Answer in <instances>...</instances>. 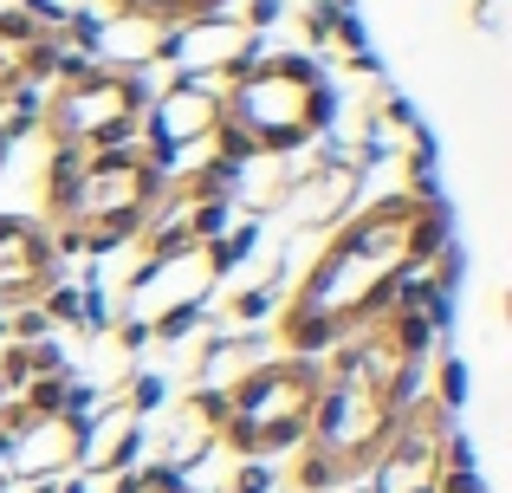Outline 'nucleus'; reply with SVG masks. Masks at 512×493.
I'll list each match as a JSON object with an SVG mask.
<instances>
[{
    "label": "nucleus",
    "mask_w": 512,
    "mask_h": 493,
    "mask_svg": "<svg viewBox=\"0 0 512 493\" xmlns=\"http://www.w3.org/2000/svg\"><path fill=\"white\" fill-rule=\"evenodd\" d=\"M422 208L428 202H415V195H383V202H370L363 215L338 221V241H331V253L299 286L292 312L325 318L338 338H350L363 318H376L383 292L396 286L402 273L422 266V253H415V221H422Z\"/></svg>",
    "instance_id": "nucleus-1"
},
{
    "label": "nucleus",
    "mask_w": 512,
    "mask_h": 493,
    "mask_svg": "<svg viewBox=\"0 0 512 493\" xmlns=\"http://www.w3.org/2000/svg\"><path fill=\"white\" fill-rule=\"evenodd\" d=\"M221 111L253 143V156H292L318 130H331L338 91L318 78V65L305 52H273V59L260 52L240 78L221 85Z\"/></svg>",
    "instance_id": "nucleus-2"
},
{
    "label": "nucleus",
    "mask_w": 512,
    "mask_h": 493,
    "mask_svg": "<svg viewBox=\"0 0 512 493\" xmlns=\"http://www.w3.org/2000/svg\"><path fill=\"white\" fill-rule=\"evenodd\" d=\"M163 195H169V176L137 143L130 150H98V156H85L72 189L46 208V228H72L85 241V253H111L130 234H143V221L156 215Z\"/></svg>",
    "instance_id": "nucleus-3"
},
{
    "label": "nucleus",
    "mask_w": 512,
    "mask_h": 493,
    "mask_svg": "<svg viewBox=\"0 0 512 493\" xmlns=\"http://www.w3.org/2000/svg\"><path fill=\"white\" fill-rule=\"evenodd\" d=\"M318 390H325V364L318 357H266L234 396H227V422L214 442L234 448L240 461H266L286 455V448H305V429H312Z\"/></svg>",
    "instance_id": "nucleus-4"
},
{
    "label": "nucleus",
    "mask_w": 512,
    "mask_h": 493,
    "mask_svg": "<svg viewBox=\"0 0 512 493\" xmlns=\"http://www.w3.org/2000/svg\"><path fill=\"white\" fill-rule=\"evenodd\" d=\"M143 111H150V78L143 72H117V65H91L85 78L59 85L46 98L39 130H52V143L72 150H130L143 137Z\"/></svg>",
    "instance_id": "nucleus-5"
},
{
    "label": "nucleus",
    "mask_w": 512,
    "mask_h": 493,
    "mask_svg": "<svg viewBox=\"0 0 512 493\" xmlns=\"http://www.w3.org/2000/svg\"><path fill=\"white\" fill-rule=\"evenodd\" d=\"M396 416L402 409L389 403V396H376L370 383H325V390H318V409H312V429H305V448L331 455L344 474L370 468L376 448L396 429Z\"/></svg>",
    "instance_id": "nucleus-6"
},
{
    "label": "nucleus",
    "mask_w": 512,
    "mask_h": 493,
    "mask_svg": "<svg viewBox=\"0 0 512 493\" xmlns=\"http://www.w3.org/2000/svg\"><path fill=\"white\" fill-rule=\"evenodd\" d=\"M156 59L182 65V78H208V85H227L240 78L253 59H260V33H253L240 13H201V20H182L156 39Z\"/></svg>",
    "instance_id": "nucleus-7"
},
{
    "label": "nucleus",
    "mask_w": 512,
    "mask_h": 493,
    "mask_svg": "<svg viewBox=\"0 0 512 493\" xmlns=\"http://www.w3.org/2000/svg\"><path fill=\"white\" fill-rule=\"evenodd\" d=\"M221 85H208V78H175L163 98H150V111H143V137L137 150L150 156L156 169H175V156L195 150V143H208L214 130H221Z\"/></svg>",
    "instance_id": "nucleus-8"
},
{
    "label": "nucleus",
    "mask_w": 512,
    "mask_h": 493,
    "mask_svg": "<svg viewBox=\"0 0 512 493\" xmlns=\"http://www.w3.org/2000/svg\"><path fill=\"white\" fill-rule=\"evenodd\" d=\"M357 195H363V163L344 150H325V156H305V169L292 176L286 189V215L299 221V228H338V221L357 215Z\"/></svg>",
    "instance_id": "nucleus-9"
},
{
    "label": "nucleus",
    "mask_w": 512,
    "mask_h": 493,
    "mask_svg": "<svg viewBox=\"0 0 512 493\" xmlns=\"http://www.w3.org/2000/svg\"><path fill=\"white\" fill-rule=\"evenodd\" d=\"M85 422L91 416H65V409H59V416H39V422H26V429H13L0 468H7L20 487H39V481L72 474L78 455H85Z\"/></svg>",
    "instance_id": "nucleus-10"
},
{
    "label": "nucleus",
    "mask_w": 512,
    "mask_h": 493,
    "mask_svg": "<svg viewBox=\"0 0 512 493\" xmlns=\"http://www.w3.org/2000/svg\"><path fill=\"white\" fill-rule=\"evenodd\" d=\"M46 286H59V253H52L46 221L0 215V305H26Z\"/></svg>",
    "instance_id": "nucleus-11"
},
{
    "label": "nucleus",
    "mask_w": 512,
    "mask_h": 493,
    "mask_svg": "<svg viewBox=\"0 0 512 493\" xmlns=\"http://www.w3.org/2000/svg\"><path fill=\"white\" fill-rule=\"evenodd\" d=\"M143 461V416H130L124 403H111L104 416L85 422V455L78 468L98 481V474H117V468H137Z\"/></svg>",
    "instance_id": "nucleus-12"
},
{
    "label": "nucleus",
    "mask_w": 512,
    "mask_h": 493,
    "mask_svg": "<svg viewBox=\"0 0 512 493\" xmlns=\"http://www.w3.org/2000/svg\"><path fill=\"white\" fill-rule=\"evenodd\" d=\"M260 364H266V357H260V344H253V338H221V344L208 351V364H201L195 390H221V396H234Z\"/></svg>",
    "instance_id": "nucleus-13"
},
{
    "label": "nucleus",
    "mask_w": 512,
    "mask_h": 493,
    "mask_svg": "<svg viewBox=\"0 0 512 493\" xmlns=\"http://www.w3.org/2000/svg\"><path fill=\"white\" fill-rule=\"evenodd\" d=\"M104 13H137V20H156V26H182V20H201V13H221V0H104Z\"/></svg>",
    "instance_id": "nucleus-14"
},
{
    "label": "nucleus",
    "mask_w": 512,
    "mask_h": 493,
    "mask_svg": "<svg viewBox=\"0 0 512 493\" xmlns=\"http://www.w3.org/2000/svg\"><path fill=\"white\" fill-rule=\"evenodd\" d=\"M201 318H208V305H201V299L169 305V312H156V318H150V344H175V338H188V331H201Z\"/></svg>",
    "instance_id": "nucleus-15"
},
{
    "label": "nucleus",
    "mask_w": 512,
    "mask_h": 493,
    "mask_svg": "<svg viewBox=\"0 0 512 493\" xmlns=\"http://www.w3.org/2000/svg\"><path fill=\"white\" fill-rule=\"evenodd\" d=\"M292 481H299V493H331V487H344L350 474L338 468L331 455H318V448H305L299 455V468H292Z\"/></svg>",
    "instance_id": "nucleus-16"
},
{
    "label": "nucleus",
    "mask_w": 512,
    "mask_h": 493,
    "mask_svg": "<svg viewBox=\"0 0 512 493\" xmlns=\"http://www.w3.org/2000/svg\"><path fill=\"white\" fill-rule=\"evenodd\" d=\"M428 403L441 409V416H454V409L467 403V370H461V357H441L435 364V396Z\"/></svg>",
    "instance_id": "nucleus-17"
},
{
    "label": "nucleus",
    "mask_w": 512,
    "mask_h": 493,
    "mask_svg": "<svg viewBox=\"0 0 512 493\" xmlns=\"http://www.w3.org/2000/svg\"><path fill=\"white\" fill-rule=\"evenodd\" d=\"M273 286H279V273H266V286L234 292V305H227V312H234L240 325H266V318H273Z\"/></svg>",
    "instance_id": "nucleus-18"
},
{
    "label": "nucleus",
    "mask_w": 512,
    "mask_h": 493,
    "mask_svg": "<svg viewBox=\"0 0 512 493\" xmlns=\"http://www.w3.org/2000/svg\"><path fill=\"white\" fill-rule=\"evenodd\" d=\"M39 299H46V305H39V312H46V325H78V292L72 286H46Z\"/></svg>",
    "instance_id": "nucleus-19"
},
{
    "label": "nucleus",
    "mask_w": 512,
    "mask_h": 493,
    "mask_svg": "<svg viewBox=\"0 0 512 493\" xmlns=\"http://www.w3.org/2000/svg\"><path fill=\"white\" fill-rule=\"evenodd\" d=\"M124 409L150 422V409H163V377H137V383H130V396H124Z\"/></svg>",
    "instance_id": "nucleus-20"
},
{
    "label": "nucleus",
    "mask_w": 512,
    "mask_h": 493,
    "mask_svg": "<svg viewBox=\"0 0 512 493\" xmlns=\"http://www.w3.org/2000/svg\"><path fill=\"white\" fill-rule=\"evenodd\" d=\"M273 481H279V474L266 468V461H253V455L234 468V493H273Z\"/></svg>",
    "instance_id": "nucleus-21"
},
{
    "label": "nucleus",
    "mask_w": 512,
    "mask_h": 493,
    "mask_svg": "<svg viewBox=\"0 0 512 493\" xmlns=\"http://www.w3.org/2000/svg\"><path fill=\"white\" fill-rule=\"evenodd\" d=\"M279 13H286V0H247V7H240V20H247L253 33H266V26H273Z\"/></svg>",
    "instance_id": "nucleus-22"
},
{
    "label": "nucleus",
    "mask_w": 512,
    "mask_h": 493,
    "mask_svg": "<svg viewBox=\"0 0 512 493\" xmlns=\"http://www.w3.org/2000/svg\"><path fill=\"white\" fill-rule=\"evenodd\" d=\"M117 338H124V351H143V344H150V318H130Z\"/></svg>",
    "instance_id": "nucleus-23"
},
{
    "label": "nucleus",
    "mask_w": 512,
    "mask_h": 493,
    "mask_svg": "<svg viewBox=\"0 0 512 493\" xmlns=\"http://www.w3.org/2000/svg\"><path fill=\"white\" fill-rule=\"evenodd\" d=\"M26 493H46V481H39V487H26Z\"/></svg>",
    "instance_id": "nucleus-24"
},
{
    "label": "nucleus",
    "mask_w": 512,
    "mask_h": 493,
    "mask_svg": "<svg viewBox=\"0 0 512 493\" xmlns=\"http://www.w3.org/2000/svg\"><path fill=\"white\" fill-rule=\"evenodd\" d=\"M0 163H7V143H0Z\"/></svg>",
    "instance_id": "nucleus-25"
}]
</instances>
